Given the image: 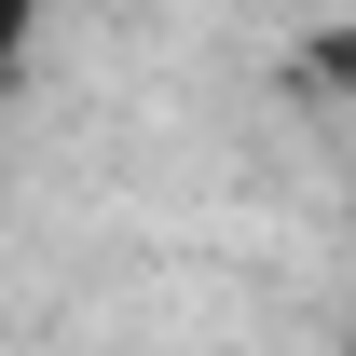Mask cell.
Returning <instances> with one entry per match:
<instances>
[{"label":"cell","instance_id":"1","mask_svg":"<svg viewBox=\"0 0 356 356\" xmlns=\"http://www.w3.org/2000/svg\"><path fill=\"white\" fill-rule=\"evenodd\" d=\"M28 28H42V0H0V69L28 55Z\"/></svg>","mask_w":356,"mask_h":356}]
</instances>
